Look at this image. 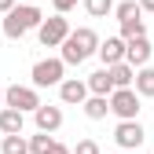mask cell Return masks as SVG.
Here are the masks:
<instances>
[{"label":"cell","instance_id":"cell-1","mask_svg":"<svg viewBox=\"0 0 154 154\" xmlns=\"http://www.w3.org/2000/svg\"><path fill=\"white\" fill-rule=\"evenodd\" d=\"M59 48H63L59 59H63L66 66H81L85 59L95 55V48H99V33H95L92 26H77V29H70V33L63 37Z\"/></svg>","mask_w":154,"mask_h":154},{"label":"cell","instance_id":"cell-2","mask_svg":"<svg viewBox=\"0 0 154 154\" xmlns=\"http://www.w3.org/2000/svg\"><path fill=\"white\" fill-rule=\"evenodd\" d=\"M41 18H44V11L37 8V4H26V0H22V4H15L11 11H4V22H0V29H4L8 41H22L29 29L41 26Z\"/></svg>","mask_w":154,"mask_h":154},{"label":"cell","instance_id":"cell-3","mask_svg":"<svg viewBox=\"0 0 154 154\" xmlns=\"http://www.w3.org/2000/svg\"><path fill=\"white\" fill-rule=\"evenodd\" d=\"M106 103H110V114H114V118H118V121H132V118H140V92L136 88H114L110 95H106Z\"/></svg>","mask_w":154,"mask_h":154},{"label":"cell","instance_id":"cell-4","mask_svg":"<svg viewBox=\"0 0 154 154\" xmlns=\"http://www.w3.org/2000/svg\"><path fill=\"white\" fill-rule=\"evenodd\" d=\"M66 77V63L55 55V59H37L33 70H29V85L33 88H55Z\"/></svg>","mask_w":154,"mask_h":154},{"label":"cell","instance_id":"cell-5","mask_svg":"<svg viewBox=\"0 0 154 154\" xmlns=\"http://www.w3.org/2000/svg\"><path fill=\"white\" fill-rule=\"evenodd\" d=\"M4 106H15V110H22V114H33L37 106H41V88H33V85H8L4 88Z\"/></svg>","mask_w":154,"mask_h":154},{"label":"cell","instance_id":"cell-6","mask_svg":"<svg viewBox=\"0 0 154 154\" xmlns=\"http://www.w3.org/2000/svg\"><path fill=\"white\" fill-rule=\"evenodd\" d=\"M66 33H70L66 15H59V11H55L51 18H41V26H37V41H41L44 48H59Z\"/></svg>","mask_w":154,"mask_h":154},{"label":"cell","instance_id":"cell-7","mask_svg":"<svg viewBox=\"0 0 154 154\" xmlns=\"http://www.w3.org/2000/svg\"><path fill=\"white\" fill-rule=\"evenodd\" d=\"M143 140H147V132H143L140 118H132V121H118V128H114V143H118V147H125V150L143 147Z\"/></svg>","mask_w":154,"mask_h":154},{"label":"cell","instance_id":"cell-8","mask_svg":"<svg viewBox=\"0 0 154 154\" xmlns=\"http://www.w3.org/2000/svg\"><path fill=\"white\" fill-rule=\"evenodd\" d=\"M33 125H37V132H55L63 125V106H51V103H41L33 110Z\"/></svg>","mask_w":154,"mask_h":154},{"label":"cell","instance_id":"cell-9","mask_svg":"<svg viewBox=\"0 0 154 154\" xmlns=\"http://www.w3.org/2000/svg\"><path fill=\"white\" fill-rule=\"evenodd\" d=\"M150 41H147V37H128V41H125V63L128 66H147L150 63Z\"/></svg>","mask_w":154,"mask_h":154},{"label":"cell","instance_id":"cell-10","mask_svg":"<svg viewBox=\"0 0 154 154\" xmlns=\"http://www.w3.org/2000/svg\"><path fill=\"white\" fill-rule=\"evenodd\" d=\"M85 95H88V85L81 81V77H63V81H59V99L66 106H81Z\"/></svg>","mask_w":154,"mask_h":154},{"label":"cell","instance_id":"cell-11","mask_svg":"<svg viewBox=\"0 0 154 154\" xmlns=\"http://www.w3.org/2000/svg\"><path fill=\"white\" fill-rule=\"evenodd\" d=\"M95 55H99V63H103V66L121 63V59H125V41H121V37H106V41H99Z\"/></svg>","mask_w":154,"mask_h":154},{"label":"cell","instance_id":"cell-12","mask_svg":"<svg viewBox=\"0 0 154 154\" xmlns=\"http://www.w3.org/2000/svg\"><path fill=\"white\" fill-rule=\"evenodd\" d=\"M132 88L140 92V99H154V66H136V77H132Z\"/></svg>","mask_w":154,"mask_h":154},{"label":"cell","instance_id":"cell-13","mask_svg":"<svg viewBox=\"0 0 154 154\" xmlns=\"http://www.w3.org/2000/svg\"><path fill=\"white\" fill-rule=\"evenodd\" d=\"M22 128H26V114L22 110H15V106H4V110H0V132H4V136L22 132Z\"/></svg>","mask_w":154,"mask_h":154},{"label":"cell","instance_id":"cell-14","mask_svg":"<svg viewBox=\"0 0 154 154\" xmlns=\"http://www.w3.org/2000/svg\"><path fill=\"white\" fill-rule=\"evenodd\" d=\"M85 118L88 121H103L106 114H110V103H106V95H85Z\"/></svg>","mask_w":154,"mask_h":154},{"label":"cell","instance_id":"cell-15","mask_svg":"<svg viewBox=\"0 0 154 154\" xmlns=\"http://www.w3.org/2000/svg\"><path fill=\"white\" fill-rule=\"evenodd\" d=\"M106 73H110V85H114V88H128V85H132V77H136V66H128V63L121 59V63L106 66Z\"/></svg>","mask_w":154,"mask_h":154},{"label":"cell","instance_id":"cell-16","mask_svg":"<svg viewBox=\"0 0 154 154\" xmlns=\"http://www.w3.org/2000/svg\"><path fill=\"white\" fill-rule=\"evenodd\" d=\"M85 85H88V95H110V92H114L106 66H103V70H95V73H88V77H85Z\"/></svg>","mask_w":154,"mask_h":154},{"label":"cell","instance_id":"cell-17","mask_svg":"<svg viewBox=\"0 0 154 154\" xmlns=\"http://www.w3.org/2000/svg\"><path fill=\"white\" fill-rule=\"evenodd\" d=\"M0 154H29V140L22 132H11V136L0 140Z\"/></svg>","mask_w":154,"mask_h":154},{"label":"cell","instance_id":"cell-18","mask_svg":"<svg viewBox=\"0 0 154 154\" xmlns=\"http://www.w3.org/2000/svg\"><path fill=\"white\" fill-rule=\"evenodd\" d=\"M121 41H128V37H147V26H143V15L140 18H125V22H121Z\"/></svg>","mask_w":154,"mask_h":154},{"label":"cell","instance_id":"cell-19","mask_svg":"<svg viewBox=\"0 0 154 154\" xmlns=\"http://www.w3.org/2000/svg\"><path fill=\"white\" fill-rule=\"evenodd\" d=\"M55 140H51V132H37V136H29V154H51Z\"/></svg>","mask_w":154,"mask_h":154},{"label":"cell","instance_id":"cell-20","mask_svg":"<svg viewBox=\"0 0 154 154\" xmlns=\"http://www.w3.org/2000/svg\"><path fill=\"white\" fill-rule=\"evenodd\" d=\"M143 11H140V4L136 0H121V4H114V18L118 22H125V18H140Z\"/></svg>","mask_w":154,"mask_h":154},{"label":"cell","instance_id":"cell-21","mask_svg":"<svg viewBox=\"0 0 154 154\" xmlns=\"http://www.w3.org/2000/svg\"><path fill=\"white\" fill-rule=\"evenodd\" d=\"M85 4V11L92 15V18H106L110 11H114V0H81Z\"/></svg>","mask_w":154,"mask_h":154},{"label":"cell","instance_id":"cell-22","mask_svg":"<svg viewBox=\"0 0 154 154\" xmlns=\"http://www.w3.org/2000/svg\"><path fill=\"white\" fill-rule=\"evenodd\" d=\"M70 154H103V150H99V143H95V140H77V147H73Z\"/></svg>","mask_w":154,"mask_h":154},{"label":"cell","instance_id":"cell-23","mask_svg":"<svg viewBox=\"0 0 154 154\" xmlns=\"http://www.w3.org/2000/svg\"><path fill=\"white\" fill-rule=\"evenodd\" d=\"M77 4H81V0H51V8L59 11V15H66V11H73Z\"/></svg>","mask_w":154,"mask_h":154},{"label":"cell","instance_id":"cell-24","mask_svg":"<svg viewBox=\"0 0 154 154\" xmlns=\"http://www.w3.org/2000/svg\"><path fill=\"white\" fill-rule=\"evenodd\" d=\"M15 4H18V0H0V15H4V11H11Z\"/></svg>","mask_w":154,"mask_h":154},{"label":"cell","instance_id":"cell-25","mask_svg":"<svg viewBox=\"0 0 154 154\" xmlns=\"http://www.w3.org/2000/svg\"><path fill=\"white\" fill-rule=\"evenodd\" d=\"M140 4V11H154V0H136Z\"/></svg>","mask_w":154,"mask_h":154},{"label":"cell","instance_id":"cell-26","mask_svg":"<svg viewBox=\"0 0 154 154\" xmlns=\"http://www.w3.org/2000/svg\"><path fill=\"white\" fill-rule=\"evenodd\" d=\"M51 154H70V147H63V143H55V147H51Z\"/></svg>","mask_w":154,"mask_h":154},{"label":"cell","instance_id":"cell-27","mask_svg":"<svg viewBox=\"0 0 154 154\" xmlns=\"http://www.w3.org/2000/svg\"><path fill=\"white\" fill-rule=\"evenodd\" d=\"M0 99H4V88H0Z\"/></svg>","mask_w":154,"mask_h":154},{"label":"cell","instance_id":"cell-28","mask_svg":"<svg viewBox=\"0 0 154 154\" xmlns=\"http://www.w3.org/2000/svg\"><path fill=\"white\" fill-rule=\"evenodd\" d=\"M26 4H37V0H26Z\"/></svg>","mask_w":154,"mask_h":154}]
</instances>
